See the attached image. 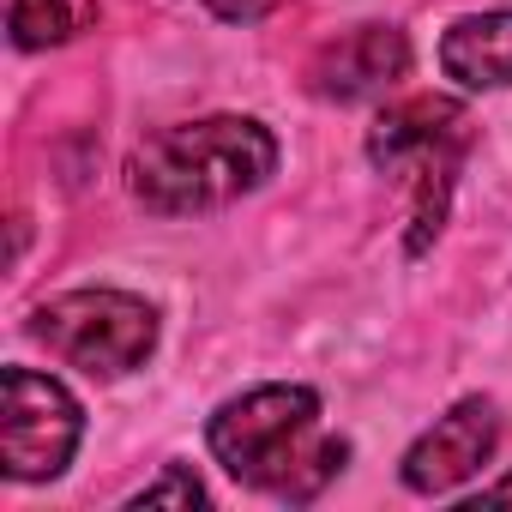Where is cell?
I'll use <instances>...</instances> for the list:
<instances>
[{
  "label": "cell",
  "mask_w": 512,
  "mask_h": 512,
  "mask_svg": "<svg viewBox=\"0 0 512 512\" xmlns=\"http://www.w3.org/2000/svg\"><path fill=\"white\" fill-rule=\"evenodd\" d=\"M205 440L235 482L278 500H314L350 458V440L326 428L314 386H253L211 416Z\"/></svg>",
  "instance_id": "1"
},
{
  "label": "cell",
  "mask_w": 512,
  "mask_h": 512,
  "mask_svg": "<svg viewBox=\"0 0 512 512\" xmlns=\"http://www.w3.org/2000/svg\"><path fill=\"white\" fill-rule=\"evenodd\" d=\"M272 169H278V139L253 115L175 121L151 133L127 163L139 205L157 217H193V211L235 205L241 193L266 187Z\"/></svg>",
  "instance_id": "2"
},
{
  "label": "cell",
  "mask_w": 512,
  "mask_h": 512,
  "mask_svg": "<svg viewBox=\"0 0 512 512\" xmlns=\"http://www.w3.org/2000/svg\"><path fill=\"white\" fill-rule=\"evenodd\" d=\"M464 151H470V115L452 97H410L374 121V133H368L374 169H386L410 187V223H416L410 247H428V235H440Z\"/></svg>",
  "instance_id": "3"
},
{
  "label": "cell",
  "mask_w": 512,
  "mask_h": 512,
  "mask_svg": "<svg viewBox=\"0 0 512 512\" xmlns=\"http://www.w3.org/2000/svg\"><path fill=\"white\" fill-rule=\"evenodd\" d=\"M31 332L79 374L115 380L157 350V308L127 290H67L31 314Z\"/></svg>",
  "instance_id": "4"
},
{
  "label": "cell",
  "mask_w": 512,
  "mask_h": 512,
  "mask_svg": "<svg viewBox=\"0 0 512 512\" xmlns=\"http://www.w3.org/2000/svg\"><path fill=\"white\" fill-rule=\"evenodd\" d=\"M0 464H7L13 482H49L73 464L79 452V434H85V410L79 398L37 374V368H7L0 380Z\"/></svg>",
  "instance_id": "5"
},
{
  "label": "cell",
  "mask_w": 512,
  "mask_h": 512,
  "mask_svg": "<svg viewBox=\"0 0 512 512\" xmlns=\"http://www.w3.org/2000/svg\"><path fill=\"white\" fill-rule=\"evenodd\" d=\"M494 446H500V410L488 398H464L404 452V488L410 494H446V488L470 482L494 458Z\"/></svg>",
  "instance_id": "6"
},
{
  "label": "cell",
  "mask_w": 512,
  "mask_h": 512,
  "mask_svg": "<svg viewBox=\"0 0 512 512\" xmlns=\"http://www.w3.org/2000/svg\"><path fill=\"white\" fill-rule=\"evenodd\" d=\"M404 73H410V43H404V31H392V25H356V31L332 37V43L314 55V67H308V79H314V91H320L326 103L380 97V91H392Z\"/></svg>",
  "instance_id": "7"
},
{
  "label": "cell",
  "mask_w": 512,
  "mask_h": 512,
  "mask_svg": "<svg viewBox=\"0 0 512 512\" xmlns=\"http://www.w3.org/2000/svg\"><path fill=\"white\" fill-rule=\"evenodd\" d=\"M440 67L464 91H506L512 85V13H470L440 37Z\"/></svg>",
  "instance_id": "8"
},
{
  "label": "cell",
  "mask_w": 512,
  "mask_h": 512,
  "mask_svg": "<svg viewBox=\"0 0 512 512\" xmlns=\"http://www.w3.org/2000/svg\"><path fill=\"white\" fill-rule=\"evenodd\" d=\"M91 0H13V43L19 49H55L91 25Z\"/></svg>",
  "instance_id": "9"
},
{
  "label": "cell",
  "mask_w": 512,
  "mask_h": 512,
  "mask_svg": "<svg viewBox=\"0 0 512 512\" xmlns=\"http://www.w3.org/2000/svg\"><path fill=\"white\" fill-rule=\"evenodd\" d=\"M163 500H175V506H205V488H199V476L169 470L163 482H151V488H139V494H133V506H163Z\"/></svg>",
  "instance_id": "10"
},
{
  "label": "cell",
  "mask_w": 512,
  "mask_h": 512,
  "mask_svg": "<svg viewBox=\"0 0 512 512\" xmlns=\"http://www.w3.org/2000/svg\"><path fill=\"white\" fill-rule=\"evenodd\" d=\"M205 7H211L217 19H229V25H253V19H266L278 0H205Z\"/></svg>",
  "instance_id": "11"
},
{
  "label": "cell",
  "mask_w": 512,
  "mask_h": 512,
  "mask_svg": "<svg viewBox=\"0 0 512 512\" xmlns=\"http://www.w3.org/2000/svg\"><path fill=\"white\" fill-rule=\"evenodd\" d=\"M476 506H512V476H500V482H488V488L476 494Z\"/></svg>",
  "instance_id": "12"
}]
</instances>
